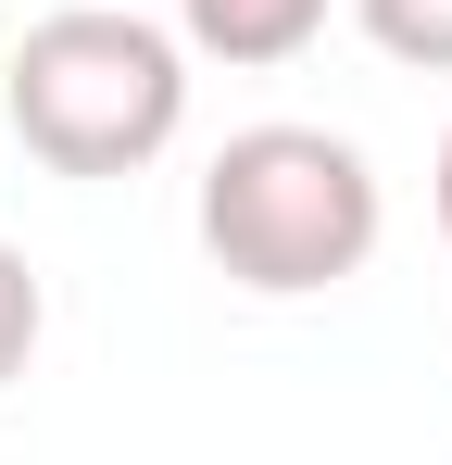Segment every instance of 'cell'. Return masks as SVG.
Returning a JSON list of instances; mask_svg holds the SVG:
<instances>
[{"mask_svg": "<svg viewBox=\"0 0 452 465\" xmlns=\"http://www.w3.org/2000/svg\"><path fill=\"white\" fill-rule=\"evenodd\" d=\"M176 114H189V76L139 0H75L13 51V139L51 176H139L176 139Z\"/></svg>", "mask_w": 452, "mask_h": 465, "instance_id": "1", "label": "cell"}, {"mask_svg": "<svg viewBox=\"0 0 452 465\" xmlns=\"http://www.w3.org/2000/svg\"><path fill=\"white\" fill-rule=\"evenodd\" d=\"M201 252L239 290H327L377 252V176L327 126H239L201 176Z\"/></svg>", "mask_w": 452, "mask_h": 465, "instance_id": "2", "label": "cell"}, {"mask_svg": "<svg viewBox=\"0 0 452 465\" xmlns=\"http://www.w3.org/2000/svg\"><path fill=\"white\" fill-rule=\"evenodd\" d=\"M314 25H327V0H189V38L214 64H290Z\"/></svg>", "mask_w": 452, "mask_h": 465, "instance_id": "3", "label": "cell"}, {"mask_svg": "<svg viewBox=\"0 0 452 465\" xmlns=\"http://www.w3.org/2000/svg\"><path fill=\"white\" fill-rule=\"evenodd\" d=\"M352 13H365V38L389 51V64L452 76V0H352Z\"/></svg>", "mask_w": 452, "mask_h": 465, "instance_id": "4", "label": "cell"}, {"mask_svg": "<svg viewBox=\"0 0 452 465\" xmlns=\"http://www.w3.org/2000/svg\"><path fill=\"white\" fill-rule=\"evenodd\" d=\"M38 327H51V302H38V277H25V252L0 239V378H25V352H38Z\"/></svg>", "mask_w": 452, "mask_h": 465, "instance_id": "5", "label": "cell"}, {"mask_svg": "<svg viewBox=\"0 0 452 465\" xmlns=\"http://www.w3.org/2000/svg\"><path fill=\"white\" fill-rule=\"evenodd\" d=\"M440 239H452V139H440Z\"/></svg>", "mask_w": 452, "mask_h": 465, "instance_id": "6", "label": "cell"}]
</instances>
